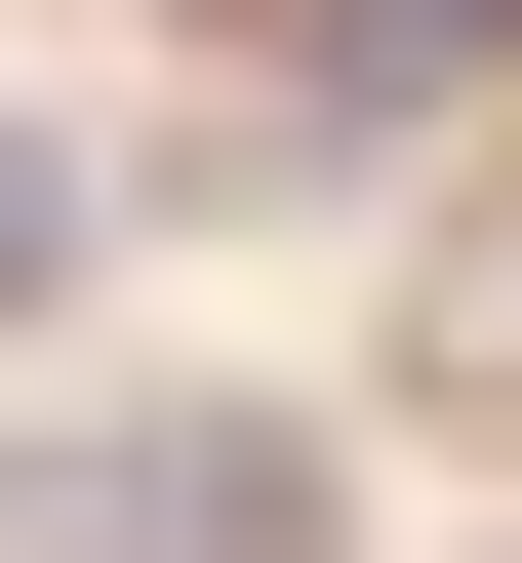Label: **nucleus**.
<instances>
[{
    "mask_svg": "<svg viewBox=\"0 0 522 563\" xmlns=\"http://www.w3.org/2000/svg\"><path fill=\"white\" fill-rule=\"evenodd\" d=\"M322 41V121H442V81H522V0H281Z\"/></svg>",
    "mask_w": 522,
    "mask_h": 563,
    "instance_id": "nucleus-2",
    "label": "nucleus"
},
{
    "mask_svg": "<svg viewBox=\"0 0 522 563\" xmlns=\"http://www.w3.org/2000/svg\"><path fill=\"white\" fill-rule=\"evenodd\" d=\"M41 282H81V162H41V121H0V322H41Z\"/></svg>",
    "mask_w": 522,
    "mask_h": 563,
    "instance_id": "nucleus-3",
    "label": "nucleus"
},
{
    "mask_svg": "<svg viewBox=\"0 0 522 563\" xmlns=\"http://www.w3.org/2000/svg\"><path fill=\"white\" fill-rule=\"evenodd\" d=\"M0 563H322L281 402H121V443H0Z\"/></svg>",
    "mask_w": 522,
    "mask_h": 563,
    "instance_id": "nucleus-1",
    "label": "nucleus"
},
{
    "mask_svg": "<svg viewBox=\"0 0 522 563\" xmlns=\"http://www.w3.org/2000/svg\"><path fill=\"white\" fill-rule=\"evenodd\" d=\"M442 363H482V402H522V242H482V322H442Z\"/></svg>",
    "mask_w": 522,
    "mask_h": 563,
    "instance_id": "nucleus-4",
    "label": "nucleus"
}]
</instances>
